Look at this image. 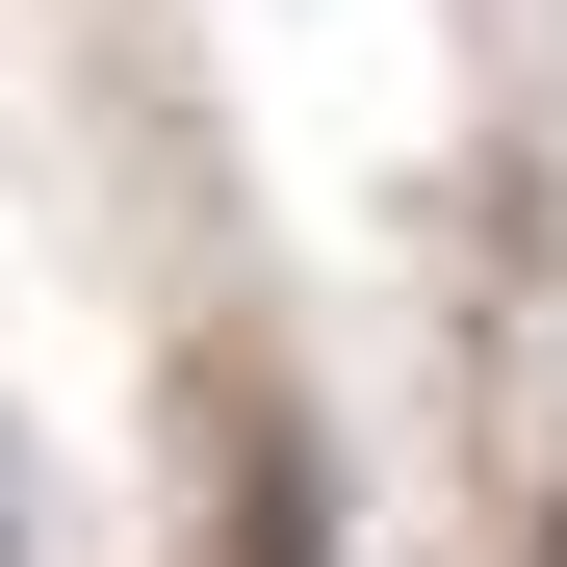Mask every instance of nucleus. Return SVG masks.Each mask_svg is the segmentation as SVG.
<instances>
[{"mask_svg": "<svg viewBox=\"0 0 567 567\" xmlns=\"http://www.w3.org/2000/svg\"><path fill=\"white\" fill-rule=\"evenodd\" d=\"M0 567H52V516H27V439H0Z\"/></svg>", "mask_w": 567, "mask_h": 567, "instance_id": "f257e3e1", "label": "nucleus"}]
</instances>
